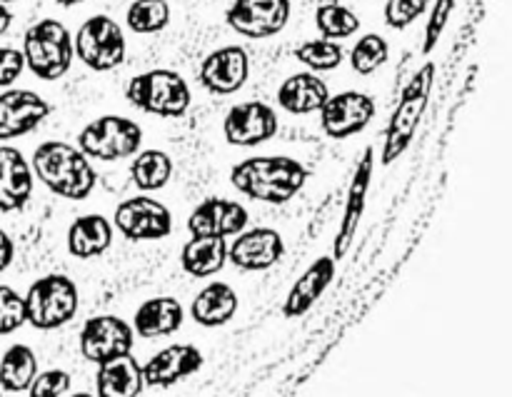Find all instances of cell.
<instances>
[{"mask_svg": "<svg viewBox=\"0 0 512 397\" xmlns=\"http://www.w3.org/2000/svg\"><path fill=\"white\" fill-rule=\"evenodd\" d=\"M308 168L288 155H255L230 170V183L250 200L283 205L308 183Z\"/></svg>", "mask_w": 512, "mask_h": 397, "instance_id": "1", "label": "cell"}, {"mask_svg": "<svg viewBox=\"0 0 512 397\" xmlns=\"http://www.w3.org/2000/svg\"><path fill=\"white\" fill-rule=\"evenodd\" d=\"M33 175L53 195L65 200H85L95 190L98 173L78 145L63 140L40 143L33 153Z\"/></svg>", "mask_w": 512, "mask_h": 397, "instance_id": "2", "label": "cell"}, {"mask_svg": "<svg viewBox=\"0 0 512 397\" xmlns=\"http://www.w3.org/2000/svg\"><path fill=\"white\" fill-rule=\"evenodd\" d=\"M433 83L435 65L425 63L403 88L398 105H395L393 115H390L388 120V128H385L383 153H380V163L383 165H393L395 160L403 158L405 150L410 148L415 133H418L420 120H423L425 115V108H428Z\"/></svg>", "mask_w": 512, "mask_h": 397, "instance_id": "3", "label": "cell"}, {"mask_svg": "<svg viewBox=\"0 0 512 397\" xmlns=\"http://www.w3.org/2000/svg\"><path fill=\"white\" fill-rule=\"evenodd\" d=\"M125 100L133 108L158 118H183L193 103L188 80L168 68H153L133 75L125 85Z\"/></svg>", "mask_w": 512, "mask_h": 397, "instance_id": "4", "label": "cell"}, {"mask_svg": "<svg viewBox=\"0 0 512 397\" xmlns=\"http://www.w3.org/2000/svg\"><path fill=\"white\" fill-rule=\"evenodd\" d=\"M25 68L40 80H60L73 65V38L60 20L43 18L23 35Z\"/></svg>", "mask_w": 512, "mask_h": 397, "instance_id": "5", "label": "cell"}, {"mask_svg": "<svg viewBox=\"0 0 512 397\" xmlns=\"http://www.w3.org/2000/svg\"><path fill=\"white\" fill-rule=\"evenodd\" d=\"M25 323L38 330H55L75 318L80 305L78 285L65 275H45L35 280L23 298Z\"/></svg>", "mask_w": 512, "mask_h": 397, "instance_id": "6", "label": "cell"}, {"mask_svg": "<svg viewBox=\"0 0 512 397\" xmlns=\"http://www.w3.org/2000/svg\"><path fill=\"white\" fill-rule=\"evenodd\" d=\"M140 145H143V128L123 115H100L78 133V148L90 160H103V163L133 158Z\"/></svg>", "mask_w": 512, "mask_h": 397, "instance_id": "7", "label": "cell"}, {"mask_svg": "<svg viewBox=\"0 0 512 397\" xmlns=\"http://www.w3.org/2000/svg\"><path fill=\"white\" fill-rule=\"evenodd\" d=\"M73 53L85 68L95 73H108L125 63L128 43H125L123 28L110 15H93L75 33Z\"/></svg>", "mask_w": 512, "mask_h": 397, "instance_id": "8", "label": "cell"}, {"mask_svg": "<svg viewBox=\"0 0 512 397\" xmlns=\"http://www.w3.org/2000/svg\"><path fill=\"white\" fill-rule=\"evenodd\" d=\"M290 13V0H235L225 13V23L243 38L263 40L283 33Z\"/></svg>", "mask_w": 512, "mask_h": 397, "instance_id": "9", "label": "cell"}, {"mask_svg": "<svg viewBox=\"0 0 512 397\" xmlns=\"http://www.w3.org/2000/svg\"><path fill=\"white\" fill-rule=\"evenodd\" d=\"M115 228L128 240H163L173 233V215L160 200L150 195H135L115 208Z\"/></svg>", "mask_w": 512, "mask_h": 397, "instance_id": "10", "label": "cell"}, {"mask_svg": "<svg viewBox=\"0 0 512 397\" xmlns=\"http://www.w3.org/2000/svg\"><path fill=\"white\" fill-rule=\"evenodd\" d=\"M375 100L360 90H345V93L330 95L323 103L320 113V125L323 133L333 140L353 138L363 133L375 118Z\"/></svg>", "mask_w": 512, "mask_h": 397, "instance_id": "11", "label": "cell"}, {"mask_svg": "<svg viewBox=\"0 0 512 397\" xmlns=\"http://www.w3.org/2000/svg\"><path fill=\"white\" fill-rule=\"evenodd\" d=\"M50 113H53V105L33 90H3L0 93V143L33 133L43 120H48Z\"/></svg>", "mask_w": 512, "mask_h": 397, "instance_id": "12", "label": "cell"}, {"mask_svg": "<svg viewBox=\"0 0 512 397\" xmlns=\"http://www.w3.org/2000/svg\"><path fill=\"white\" fill-rule=\"evenodd\" d=\"M275 133H278V113L260 100L233 105L223 120L225 140L238 148L268 143L275 138Z\"/></svg>", "mask_w": 512, "mask_h": 397, "instance_id": "13", "label": "cell"}, {"mask_svg": "<svg viewBox=\"0 0 512 397\" xmlns=\"http://www.w3.org/2000/svg\"><path fill=\"white\" fill-rule=\"evenodd\" d=\"M133 328L115 315L90 318L80 330V353L85 360L100 365L128 355L133 350Z\"/></svg>", "mask_w": 512, "mask_h": 397, "instance_id": "14", "label": "cell"}, {"mask_svg": "<svg viewBox=\"0 0 512 397\" xmlns=\"http://www.w3.org/2000/svg\"><path fill=\"white\" fill-rule=\"evenodd\" d=\"M250 55L243 45H223L200 63V85L213 95H233L248 83Z\"/></svg>", "mask_w": 512, "mask_h": 397, "instance_id": "15", "label": "cell"}, {"mask_svg": "<svg viewBox=\"0 0 512 397\" xmlns=\"http://www.w3.org/2000/svg\"><path fill=\"white\" fill-rule=\"evenodd\" d=\"M373 150H365L360 155L358 165L353 170V180H350L348 188V198H345V208H343V218H340V228L338 235H335L333 243V258L343 260L348 255L350 245H353L355 233H358V225L363 220L365 213V203H368V193L370 185H373Z\"/></svg>", "mask_w": 512, "mask_h": 397, "instance_id": "16", "label": "cell"}, {"mask_svg": "<svg viewBox=\"0 0 512 397\" xmlns=\"http://www.w3.org/2000/svg\"><path fill=\"white\" fill-rule=\"evenodd\" d=\"M285 255V240L273 228H253L235 235L233 245H228V260L240 270L260 273L278 265Z\"/></svg>", "mask_w": 512, "mask_h": 397, "instance_id": "17", "label": "cell"}, {"mask_svg": "<svg viewBox=\"0 0 512 397\" xmlns=\"http://www.w3.org/2000/svg\"><path fill=\"white\" fill-rule=\"evenodd\" d=\"M250 215L240 203L228 198H208L190 213L188 230L198 238H235L243 233Z\"/></svg>", "mask_w": 512, "mask_h": 397, "instance_id": "18", "label": "cell"}, {"mask_svg": "<svg viewBox=\"0 0 512 397\" xmlns=\"http://www.w3.org/2000/svg\"><path fill=\"white\" fill-rule=\"evenodd\" d=\"M203 368V353L195 345H168L143 365V380L150 388H170Z\"/></svg>", "mask_w": 512, "mask_h": 397, "instance_id": "19", "label": "cell"}, {"mask_svg": "<svg viewBox=\"0 0 512 397\" xmlns=\"http://www.w3.org/2000/svg\"><path fill=\"white\" fill-rule=\"evenodd\" d=\"M335 263H338V260L330 258V255H323V258L315 260V263L295 280L288 298H285L283 303L285 318H303L305 313H310V308H313V305L323 298L325 290L333 285Z\"/></svg>", "mask_w": 512, "mask_h": 397, "instance_id": "20", "label": "cell"}, {"mask_svg": "<svg viewBox=\"0 0 512 397\" xmlns=\"http://www.w3.org/2000/svg\"><path fill=\"white\" fill-rule=\"evenodd\" d=\"M33 195V168L13 145H0V210H20Z\"/></svg>", "mask_w": 512, "mask_h": 397, "instance_id": "21", "label": "cell"}, {"mask_svg": "<svg viewBox=\"0 0 512 397\" xmlns=\"http://www.w3.org/2000/svg\"><path fill=\"white\" fill-rule=\"evenodd\" d=\"M330 98L328 83L315 73H295L278 88V105L293 115H310L323 108Z\"/></svg>", "mask_w": 512, "mask_h": 397, "instance_id": "22", "label": "cell"}, {"mask_svg": "<svg viewBox=\"0 0 512 397\" xmlns=\"http://www.w3.org/2000/svg\"><path fill=\"white\" fill-rule=\"evenodd\" d=\"M95 388H98V397H138L145 388L143 365L130 353L100 363Z\"/></svg>", "mask_w": 512, "mask_h": 397, "instance_id": "23", "label": "cell"}, {"mask_svg": "<svg viewBox=\"0 0 512 397\" xmlns=\"http://www.w3.org/2000/svg\"><path fill=\"white\" fill-rule=\"evenodd\" d=\"M110 245H113V225H110V220L105 215H80V218H75L70 223L68 253L73 258H98V255L108 253Z\"/></svg>", "mask_w": 512, "mask_h": 397, "instance_id": "24", "label": "cell"}, {"mask_svg": "<svg viewBox=\"0 0 512 397\" xmlns=\"http://www.w3.org/2000/svg\"><path fill=\"white\" fill-rule=\"evenodd\" d=\"M183 305L175 298H153L145 300L133 318V333L140 338H165V335L178 333L183 325Z\"/></svg>", "mask_w": 512, "mask_h": 397, "instance_id": "25", "label": "cell"}, {"mask_svg": "<svg viewBox=\"0 0 512 397\" xmlns=\"http://www.w3.org/2000/svg\"><path fill=\"white\" fill-rule=\"evenodd\" d=\"M193 320L203 328H220L238 313V293L228 283H210L195 295L190 305Z\"/></svg>", "mask_w": 512, "mask_h": 397, "instance_id": "26", "label": "cell"}, {"mask_svg": "<svg viewBox=\"0 0 512 397\" xmlns=\"http://www.w3.org/2000/svg\"><path fill=\"white\" fill-rule=\"evenodd\" d=\"M228 263V240L225 238H198L188 240L180 253V265L193 278H210L220 273Z\"/></svg>", "mask_w": 512, "mask_h": 397, "instance_id": "27", "label": "cell"}, {"mask_svg": "<svg viewBox=\"0 0 512 397\" xmlns=\"http://www.w3.org/2000/svg\"><path fill=\"white\" fill-rule=\"evenodd\" d=\"M130 178H133L135 188L143 193L163 190L173 178V158L158 148L138 150L133 155V165H130Z\"/></svg>", "mask_w": 512, "mask_h": 397, "instance_id": "28", "label": "cell"}, {"mask_svg": "<svg viewBox=\"0 0 512 397\" xmlns=\"http://www.w3.org/2000/svg\"><path fill=\"white\" fill-rule=\"evenodd\" d=\"M38 375V358L28 345H13L0 360V385L8 393H25Z\"/></svg>", "mask_w": 512, "mask_h": 397, "instance_id": "29", "label": "cell"}, {"mask_svg": "<svg viewBox=\"0 0 512 397\" xmlns=\"http://www.w3.org/2000/svg\"><path fill=\"white\" fill-rule=\"evenodd\" d=\"M125 25L138 35L160 33L170 25L168 0H133L125 13Z\"/></svg>", "mask_w": 512, "mask_h": 397, "instance_id": "30", "label": "cell"}, {"mask_svg": "<svg viewBox=\"0 0 512 397\" xmlns=\"http://www.w3.org/2000/svg\"><path fill=\"white\" fill-rule=\"evenodd\" d=\"M315 28L320 30V38L345 40L360 30V18L340 3H323L315 10Z\"/></svg>", "mask_w": 512, "mask_h": 397, "instance_id": "31", "label": "cell"}, {"mask_svg": "<svg viewBox=\"0 0 512 397\" xmlns=\"http://www.w3.org/2000/svg\"><path fill=\"white\" fill-rule=\"evenodd\" d=\"M343 45L338 40L315 38L305 40L295 48V60L303 63L310 73H328V70L340 68L343 63Z\"/></svg>", "mask_w": 512, "mask_h": 397, "instance_id": "32", "label": "cell"}, {"mask_svg": "<svg viewBox=\"0 0 512 397\" xmlns=\"http://www.w3.org/2000/svg\"><path fill=\"white\" fill-rule=\"evenodd\" d=\"M388 58V40L378 33H368L353 45V50H350V68L358 75H373L375 70H380L388 63Z\"/></svg>", "mask_w": 512, "mask_h": 397, "instance_id": "33", "label": "cell"}, {"mask_svg": "<svg viewBox=\"0 0 512 397\" xmlns=\"http://www.w3.org/2000/svg\"><path fill=\"white\" fill-rule=\"evenodd\" d=\"M25 325L23 295L8 285H0V335H10Z\"/></svg>", "mask_w": 512, "mask_h": 397, "instance_id": "34", "label": "cell"}, {"mask_svg": "<svg viewBox=\"0 0 512 397\" xmlns=\"http://www.w3.org/2000/svg\"><path fill=\"white\" fill-rule=\"evenodd\" d=\"M428 10V0H388L383 10L385 25L395 30H403L413 25L420 15Z\"/></svg>", "mask_w": 512, "mask_h": 397, "instance_id": "35", "label": "cell"}, {"mask_svg": "<svg viewBox=\"0 0 512 397\" xmlns=\"http://www.w3.org/2000/svg\"><path fill=\"white\" fill-rule=\"evenodd\" d=\"M458 0H435L433 10L428 15V25H425V38H423V53H433V48L438 45L440 35L448 28L450 18H453V10Z\"/></svg>", "mask_w": 512, "mask_h": 397, "instance_id": "36", "label": "cell"}, {"mask_svg": "<svg viewBox=\"0 0 512 397\" xmlns=\"http://www.w3.org/2000/svg\"><path fill=\"white\" fill-rule=\"evenodd\" d=\"M70 390V375L65 370H45L30 383V397H63Z\"/></svg>", "mask_w": 512, "mask_h": 397, "instance_id": "37", "label": "cell"}, {"mask_svg": "<svg viewBox=\"0 0 512 397\" xmlns=\"http://www.w3.org/2000/svg\"><path fill=\"white\" fill-rule=\"evenodd\" d=\"M23 53L15 48H0V88H10L23 75Z\"/></svg>", "mask_w": 512, "mask_h": 397, "instance_id": "38", "label": "cell"}, {"mask_svg": "<svg viewBox=\"0 0 512 397\" xmlns=\"http://www.w3.org/2000/svg\"><path fill=\"white\" fill-rule=\"evenodd\" d=\"M13 255H15L13 240L8 238V233H5V230H0V273H3L10 263H13Z\"/></svg>", "mask_w": 512, "mask_h": 397, "instance_id": "39", "label": "cell"}, {"mask_svg": "<svg viewBox=\"0 0 512 397\" xmlns=\"http://www.w3.org/2000/svg\"><path fill=\"white\" fill-rule=\"evenodd\" d=\"M10 25H13V13H10L8 5L0 3V38H3V35L8 33Z\"/></svg>", "mask_w": 512, "mask_h": 397, "instance_id": "40", "label": "cell"}, {"mask_svg": "<svg viewBox=\"0 0 512 397\" xmlns=\"http://www.w3.org/2000/svg\"><path fill=\"white\" fill-rule=\"evenodd\" d=\"M55 3H58L60 8H73V5H80V3H85V0H55Z\"/></svg>", "mask_w": 512, "mask_h": 397, "instance_id": "41", "label": "cell"}, {"mask_svg": "<svg viewBox=\"0 0 512 397\" xmlns=\"http://www.w3.org/2000/svg\"><path fill=\"white\" fill-rule=\"evenodd\" d=\"M73 397H98V395H90V393H75Z\"/></svg>", "mask_w": 512, "mask_h": 397, "instance_id": "42", "label": "cell"}, {"mask_svg": "<svg viewBox=\"0 0 512 397\" xmlns=\"http://www.w3.org/2000/svg\"><path fill=\"white\" fill-rule=\"evenodd\" d=\"M0 3H3V5H8V3H15V0H0Z\"/></svg>", "mask_w": 512, "mask_h": 397, "instance_id": "43", "label": "cell"}]
</instances>
